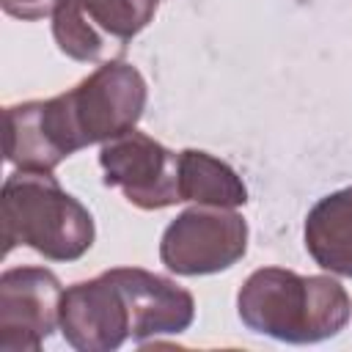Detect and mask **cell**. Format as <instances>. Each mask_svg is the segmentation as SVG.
Returning a JSON list of instances; mask_svg holds the SVG:
<instances>
[{
    "label": "cell",
    "mask_w": 352,
    "mask_h": 352,
    "mask_svg": "<svg viewBox=\"0 0 352 352\" xmlns=\"http://www.w3.org/2000/svg\"><path fill=\"white\" fill-rule=\"evenodd\" d=\"M0 6L14 19L36 22V19H44V16L55 14V8L60 6V0H0Z\"/></svg>",
    "instance_id": "4fadbf2b"
},
{
    "label": "cell",
    "mask_w": 352,
    "mask_h": 352,
    "mask_svg": "<svg viewBox=\"0 0 352 352\" xmlns=\"http://www.w3.org/2000/svg\"><path fill=\"white\" fill-rule=\"evenodd\" d=\"M99 165L104 184L124 192L138 209H165L179 204V154L160 140L129 129L102 143Z\"/></svg>",
    "instance_id": "8992f818"
},
{
    "label": "cell",
    "mask_w": 352,
    "mask_h": 352,
    "mask_svg": "<svg viewBox=\"0 0 352 352\" xmlns=\"http://www.w3.org/2000/svg\"><path fill=\"white\" fill-rule=\"evenodd\" d=\"M179 198L236 209L248 201V190L228 162L198 148H184L179 151Z\"/></svg>",
    "instance_id": "7c38bea8"
},
{
    "label": "cell",
    "mask_w": 352,
    "mask_h": 352,
    "mask_svg": "<svg viewBox=\"0 0 352 352\" xmlns=\"http://www.w3.org/2000/svg\"><path fill=\"white\" fill-rule=\"evenodd\" d=\"M110 272L129 305L132 341L179 336L192 324L195 300L176 280L140 267H116Z\"/></svg>",
    "instance_id": "30bf717a"
},
{
    "label": "cell",
    "mask_w": 352,
    "mask_h": 352,
    "mask_svg": "<svg viewBox=\"0 0 352 352\" xmlns=\"http://www.w3.org/2000/svg\"><path fill=\"white\" fill-rule=\"evenodd\" d=\"M157 6L160 0H60L52 36L72 60H121L129 41L154 19Z\"/></svg>",
    "instance_id": "3957f363"
},
{
    "label": "cell",
    "mask_w": 352,
    "mask_h": 352,
    "mask_svg": "<svg viewBox=\"0 0 352 352\" xmlns=\"http://www.w3.org/2000/svg\"><path fill=\"white\" fill-rule=\"evenodd\" d=\"M236 311L242 324L253 333L286 344H316L346 327L352 302L336 278L261 267L242 283Z\"/></svg>",
    "instance_id": "6da1fadb"
},
{
    "label": "cell",
    "mask_w": 352,
    "mask_h": 352,
    "mask_svg": "<svg viewBox=\"0 0 352 352\" xmlns=\"http://www.w3.org/2000/svg\"><path fill=\"white\" fill-rule=\"evenodd\" d=\"M3 253L16 245L50 261H77L94 245L91 212L69 195L52 170H16L0 192Z\"/></svg>",
    "instance_id": "7a4b0ae2"
},
{
    "label": "cell",
    "mask_w": 352,
    "mask_h": 352,
    "mask_svg": "<svg viewBox=\"0 0 352 352\" xmlns=\"http://www.w3.org/2000/svg\"><path fill=\"white\" fill-rule=\"evenodd\" d=\"M80 151L60 94L6 107V160L16 170H52Z\"/></svg>",
    "instance_id": "9c48e42d"
},
{
    "label": "cell",
    "mask_w": 352,
    "mask_h": 352,
    "mask_svg": "<svg viewBox=\"0 0 352 352\" xmlns=\"http://www.w3.org/2000/svg\"><path fill=\"white\" fill-rule=\"evenodd\" d=\"M63 289L47 267H11L0 275V352H38L60 327Z\"/></svg>",
    "instance_id": "52a82bcc"
},
{
    "label": "cell",
    "mask_w": 352,
    "mask_h": 352,
    "mask_svg": "<svg viewBox=\"0 0 352 352\" xmlns=\"http://www.w3.org/2000/svg\"><path fill=\"white\" fill-rule=\"evenodd\" d=\"M60 333L77 352H113L132 338L129 305L110 270L63 292Z\"/></svg>",
    "instance_id": "ba28073f"
},
{
    "label": "cell",
    "mask_w": 352,
    "mask_h": 352,
    "mask_svg": "<svg viewBox=\"0 0 352 352\" xmlns=\"http://www.w3.org/2000/svg\"><path fill=\"white\" fill-rule=\"evenodd\" d=\"M305 250L333 272L352 278V187L319 198L305 217Z\"/></svg>",
    "instance_id": "8fae6325"
},
{
    "label": "cell",
    "mask_w": 352,
    "mask_h": 352,
    "mask_svg": "<svg viewBox=\"0 0 352 352\" xmlns=\"http://www.w3.org/2000/svg\"><path fill=\"white\" fill-rule=\"evenodd\" d=\"M146 96L143 74L124 60L102 63L72 91L60 94L80 148L135 129L146 110Z\"/></svg>",
    "instance_id": "277c9868"
},
{
    "label": "cell",
    "mask_w": 352,
    "mask_h": 352,
    "mask_svg": "<svg viewBox=\"0 0 352 352\" xmlns=\"http://www.w3.org/2000/svg\"><path fill=\"white\" fill-rule=\"evenodd\" d=\"M248 250V223L228 206L195 204L168 223L160 258L176 275H212L234 267Z\"/></svg>",
    "instance_id": "5b68a950"
}]
</instances>
